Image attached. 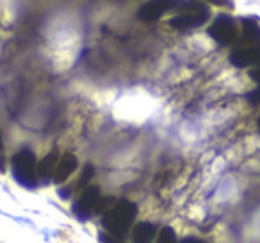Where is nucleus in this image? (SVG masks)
Wrapping results in <instances>:
<instances>
[{"instance_id":"obj_21","label":"nucleus","mask_w":260,"mask_h":243,"mask_svg":"<svg viewBox=\"0 0 260 243\" xmlns=\"http://www.w3.org/2000/svg\"><path fill=\"white\" fill-rule=\"evenodd\" d=\"M258 131H260V120H258Z\"/></svg>"},{"instance_id":"obj_18","label":"nucleus","mask_w":260,"mask_h":243,"mask_svg":"<svg viewBox=\"0 0 260 243\" xmlns=\"http://www.w3.org/2000/svg\"><path fill=\"white\" fill-rule=\"evenodd\" d=\"M180 243H205L203 239H198V238H185V239H182Z\"/></svg>"},{"instance_id":"obj_2","label":"nucleus","mask_w":260,"mask_h":243,"mask_svg":"<svg viewBox=\"0 0 260 243\" xmlns=\"http://www.w3.org/2000/svg\"><path fill=\"white\" fill-rule=\"evenodd\" d=\"M178 11H180V15L171 18L170 22V25L178 31L196 29V27L203 25L210 16L209 8L202 2H194V0H184Z\"/></svg>"},{"instance_id":"obj_3","label":"nucleus","mask_w":260,"mask_h":243,"mask_svg":"<svg viewBox=\"0 0 260 243\" xmlns=\"http://www.w3.org/2000/svg\"><path fill=\"white\" fill-rule=\"evenodd\" d=\"M13 175L25 188H34L38 182V163L32 150L22 149L13 157Z\"/></svg>"},{"instance_id":"obj_16","label":"nucleus","mask_w":260,"mask_h":243,"mask_svg":"<svg viewBox=\"0 0 260 243\" xmlns=\"http://www.w3.org/2000/svg\"><path fill=\"white\" fill-rule=\"evenodd\" d=\"M251 79L255 80V83H258L260 84V68H255L251 72Z\"/></svg>"},{"instance_id":"obj_9","label":"nucleus","mask_w":260,"mask_h":243,"mask_svg":"<svg viewBox=\"0 0 260 243\" xmlns=\"http://www.w3.org/2000/svg\"><path fill=\"white\" fill-rule=\"evenodd\" d=\"M57 161H59V152L57 150H52L50 154L43 157L40 165H38V179L43 182H48L52 181L54 177V172H55V167H57Z\"/></svg>"},{"instance_id":"obj_11","label":"nucleus","mask_w":260,"mask_h":243,"mask_svg":"<svg viewBox=\"0 0 260 243\" xmlns=\"http://www.w3.org/2000/svg\"><path fill=\"white\" fill-rule=\"evenodd\" d=\"M242 40L249 45H260V23L253 16L242 20Z\"/></svg>"},{"instance_id":"obj_4","label":"nucleus","mask_w":260,"mask_h":243,"mask_svg":"<svg viewBox=\"0 0 260 243\" xmlns=\"http://www.w3.org/2000/svg\"><path fill=\"white\" fill-rule=\"evenodd\" d=\"M209 34L219 45H232L237 40V25L228 15H219L209 27Z\"/></svg>"},{"instance_id":"obj_10","label":"nucleus","mask_w":260,"mask_h":243,"mask_svg":"<svg viewBox=\"0 0 260 243\" xmlns=\"http://www.w3.org/2000/svg\"><path fill=\"white\" fill-rule=\"evenodd\" d=\"M159 229L150 222H141L132 229V241L134 243H152Z\"/></svg>"},{"instance_id":"obj_20","label":"nucleus","mask_w":260,"mask_h":243,"mask_svg":"<svg viewBox=\"0 0 260 243\" xmlns=\"http://www.w3.org/2000/svg\"><path fill=\"white\" fill-rule=\"evenodd\" d=\"M0 150H2V136H0Z\"/></svg>"},{"instance_id":"obj_6","label":"nucleus","mask_w":260,"mask_h":243,"mask_svg":"<svg viewBox=\"0 0 260 243\" xmlns=\"http://www.w3.org/2000/svg\"><path fill=\"white\" fill-rule=\"evenodd\" d=\"M184 0H148L145 6L139 9V18L143 22H155L168 11H173L182 6Z\"/></svg>"},{"instance_id":"obj_12","label":"nucleus","mask_w":260,"mask_h":243,"mask_svg":"<svg viewBox=\"0 0 260 243\" xmlns=\"http://www.w3.org/2000/svg\"><path fill=\"white\" fill-rule=\"evenodd\" d=\"M157 243H177V236H175L173 229H171V227H164L162 231L159 232Z\"/></svg>"},{"instance_id":"obj_7","label":"nucleus","mask_w":260,"mask_h":243,"mask_svg":"<svg viewBox=\"0 0 260 243\" xmlns=\"http://www.w3.org/2000/svg\"><path fill=\"white\" fill-rule=\"evenodd\" d=\"M230 63L234 66H237V68H248V66L260 65V45H249V47L232 52Z\"/></svg>"},{"instance_id":"obj_19","label":"nucleus","mask_w":260,"mask_h":243,"mask_svg":"<svg viewBox=\"0 0 260 243\" xmlns=\"http://www.w3.org/2000/svg\"><path fill=\"white\" fill-rule=\"evenodd\" d=\"M0 172H4V157H0Z\"/></svg>"},{"instance_id":"obj_14","label":"nucleus","mask_w":260,"mask_h":243,"mask_svg":"<svg viewBox=\"0 0 260 243\" xmlns=\"http://www.w3.org/2000/svg\"><path fill=\"white\" fill-rule=\"evenodd\" d=\"M100 241L102 243H125V239H119L111 236L109 232H100Z\"/></svg>"},{"instance_id":"obj_17","label":"nucleus","mask_w":260,"mask_h":243,"mask_svg":"<svg viewBox=\"0 0 260 243\" xmlns=\"http://www.w3.org/2000/svg\"><path fill=\"white\" fill-rule=\"evenodd\" d=\"M205 2H210V4H217V6H228V4H230L228 0H205Z\"/></svg>"},{"instance_id":"obj_15","label":"nucleus","mask_w":260,"mask_h":243,"mask_svg":"<svg viewBox=\"0 0 260 243\" xmlns=\"http://www.w3.org/2000/svg\"><path fill=\"white\" fill-rule=\"evenodd\" d=\"M248 98L253 102V104H258V102H260V88H258V90L253 91V93H249V95H248Z\"/></svg>"},{"instance_id":"obj_5","label":"nucleus","mask_w":260,"mask_h":243,"mask_svg":"<svg viewBox=\"0 0 260 243\" xmlns=\"http://www.w3.org/2000/svg\"><path fill=\"white\" fill-rule=\"evenodd\" d=\"M100 190L96 186H87L84 188V192L80 193V197L73 204V213L80 218V220H86L93 213H96L98 204H100Z\"/></svg>"},{"instance_id":"obj_8","label":"nucleus","mask_w":260,"mask_h":243,"mask_svg":"<svg viewBox=\"0 0 260 243\" xmlns=\"http://www.w3.org/2000/svg\"><path fill=\"white\" fill-rule=\"evenodd\" d=\"M75 170H77V157L73 156V154H64V156L57 161V167H55L52 181H54L55 184H64L70 179V175Z\"/></svg>"},{"instance_id":"obj_13","label":"nucleus","mask_w":260,"mask_h":243,"mask_svg":"<svg viewBox=\"0 0 260 243\" xmlns=\"http://www.w3.org/2000/svg\"><path fill=\"white\" fill-rule=\"evenodd\" d=\"M93 177V167H86L82 172V175L79 177V181H77V186L75 188H82V186H86L87 182H89V179Z\"/></svg>"},{"instance_id":"obj_1","label":"nucleus","mask_w":260,"mask_h":243,"mask_svg":"<svg viewBox=\"0 0 260 243\" xmlns=\"http://www.w3.org/2000/svg\"><path fill=\"white\" fill-rule=\"evenodd\" d=\"M138 206L130 200H114L107 209L102 213V225L105 232L119 239H125L130 232V227L134 224Z\"/></svg>"}]
</instances>
